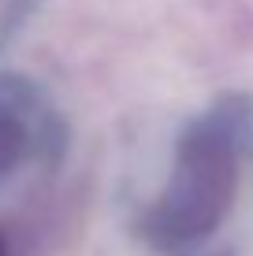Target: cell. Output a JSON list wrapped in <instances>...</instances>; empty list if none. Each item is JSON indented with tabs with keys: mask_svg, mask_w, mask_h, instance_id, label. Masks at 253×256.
<instances>
[{
	"mask_svg": "<svg viewBox=\"0 0 253 256\" xmlns=\"http://www.w3.org/2000/svg\"><path fill=\"white\" fill-rule=\"evenodd\" d=\"M38 0H0V45L23 26V19L34 12Z\"/></svg>",
	"mask_w": 253,
	"mask_h": 256,
	"instance_id": "obj_3",
	"label": "cell"
},
{
	"mask_svg": "<svg viewBox=\"0 0 253 256\" xmlns=\"http://www.w3.org/2000/svg\"><path fill=\"white\" fill-rule=\"evenodd\" d=\"M253 197V93L227 90L186 119L160 190L138 216L156 256H238Z\"/></svg>",
	"mask_w": 253,
	"mask_h": 256,
	"instance_id": "obj_1",
	"label": "cell"
},
{
	"mask_svg": "<svg viewBox=\"0 0 253 256\" xmlns=\"http://www.w3.org/2000/svg\"><path fill=\"white\" fill-rule=\"evenodd\" d=\"M0 256H8V249H4V238H0Z\"/></svg>",
	"mask_w": 253,
	"mask_h": 256,
	"instance_id": "obj_4",
	"label": "cell"
},
{
	"mask_svg": "<svg viewBox=\"0 0 253 256\" xmlns=\"http://www.w3.org/2000/svg\"><path fill=\"white\" fill-rule=\"evenodd\" d=\"M67 156V122L34 78L0 67V204L56 174Z\"/></svg>",
	"mask_w": 253,
	"mask_h": 256,
	"instance_id": "obj_2",
	"label": "cell"
}]
</instances>
